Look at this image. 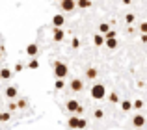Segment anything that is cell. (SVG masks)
<instances>
[{"instance_id":"8992f818","label":"cell","mask_w":147,"mask_h":130,"mask_svg":"<svg viewBox=\"0 0 147 130\" xmlns=\"http://www.w3.org/2000/svg\"><path fill=\"white\" fill-rule=\"evenodd\" d=\"M63 37H65V32L61 28H54V32H52V39L54 41H58V43H61L63 41Z\"/></svg>"},{"instance_id":"9c48e42d","label":"cell","mask_w":147,"mask_h":130,"mask_svg":"<svg viewBox=\"0 0 147 130\" xmlns=\"http://www.w3.org/2000/svg\"><path fill=\"white\" fill-rule=\"evenodd\" d=\"M60 7H61L63 11H73V9L76 7V4L73 2V0H63V2L60 4Z\"/></svg>"},{"instance_id":"4316f807","label":"cell","mask_w":147,"mask_h":130,"mask_svg":"<svg viewBox=\"0 0 147 130\" xmlns=\"http://www.w3.org/2000/svg\"><path fill=\"white\" fill-rule=\"evenodd\" d=\"M17 104V108H26V104H28V101H24V99H21L19 102H15Z\"/></svg>"},{"instance_id":"3957f363","label":"cell","mask_w":147,"mask_h":130,"mask_svg":"<svg viewBox=\"0 0 147 130\" xmlns=\"http://www.w3.org/2000/svg\"><path fill=\"white\" fill-rule=\"evenodd\" d=\"M67 125H69V128H78V130H82V128L88 127V121L84 119V117L71 115V117H69V121H67Z\"/></svg>"},{"instance_id":"8fae6325","label":"cell","mask_w":147,"mask_h":130,"mask_svg":"<svg viewBox=\"0 0 147 130\" xmlns=\"http://www.w3.org/2000/svg\"><path fill=\"white\" fill-rule=\"evenodd\" d=\"M17 95H19V89H17L15 86H7V87H6V97H7V99H15Z\"/></svg>"},{"instance_id":"7c38bea8","label":"cell","mask_w":147,"mask_h":130,"mask_svg":"<svg viewBox=\"0 0 147 130\" xmlns=\"http://www.w3.org/2000/svg\"><path fill=\"white\" fill-rule=\"evenodd\" d=\"M11 76H13V72H11V69H7V67L0 69V78H2V80H7V78H11Z\"/></svg>"},{"instance_id":"ffe728a7","label":"cell","mask_w":147,"mask_h":130,"mask_svg":"<svg viewBox=\"0 0 147 130\" xmlns=\"http://www.w3.org/2000/svg\"><path fill=\"white\" fill-rule=\"evenodd\" d=\"M104 43H106L108 48H115V47H117V39H106Z\"/></svg>"},{"instance_id":"7a4b0ae2","label":"cell","mask_w":147,"mask_h":130,"mask_svg":"<svg viewBox=\"0 0 147 130\" xmlns=\"http://www.w3.org/2000/svg\"><path fill=\"white\" fill-rule=\"evenodd\" d=\"M69 69L63 62H54V74H56V80H63L67 76Z\"/></svg>"},{"instance_id":"7402d4cb","label":"cell","mask_w":147,"mask_h":130,"mask_svg":"<svg viewBox=\"0 0 147 130\" xmlns=\"http://www.w3.org/2000/svg\"><path fill=\"white\" fill-rule=\"evenodd\" d=\"M37 67H39V62H37L36 58H32V60L28 62V69H37Z\"/></svg>"},{"instance_id":"d4e9b609","label":"cell","mask_w":147,"mask_h":130,"mask_svg":"<svg viewBox=\"0 0 147 130\" xmlns=\"http://www.w3.org/2000/svg\"><path fill=\"white\" fill-rule=\"evenodd\" d=\"M54 87H56V89H63L65 82H63V80H56V82H54Z\"/></svg>"},{"instance_id":"9a60e30c","label":"cell","mask_w":147,"mask_h":130,"mask_svg":"<svg viewBox=\"0 0 147 130\" xmlns=\"http://www.w3.org/2000/svg\"><path fill=\"white\" fill-rule=\"evenodd\" d=\"M115 37H117V32H115V30H108V32L104 34V37H102V39L106 41V39H115Z\"/></svg>"},{"instance_id":"ac0fdd59","label":"cell","mask_w":147,"mask_h":130,"mask_svg":"<svg viewBox=\"0 0 147 130\" xmlns=\"http://www.w3.org/2000/svg\"><path fill=\"white\" fill-rule=\"evenodd\" d=\"M108 99H110V102L117 104V102H119V95H117V91H112V93H110V97H108Z\"/></svg>"},{"instance_id":"44dd1931","label":"cell","mask_w":147,"mask_h":130,"mask_svg":"<svg viewBox=\"0 0 147 130\" xmlns=\"http://www.w3.org/2000/svg\"><path fill=\"white\" fill-rule=\"evenodd\" d=\"M93 43H95V47H100V45H102V43H104V39H102V36H99V34H97V36H95V37H93Z\"/></svg>"},{"instance_id":"5b68a950","label":"cell","mask_w":147,"mask_h":130,"mask_svg":"<svg viewBox=\"0 0 147 130\" xmlns=\"http://www.w3.org/2000/svg\"><path fill=\"white\" fill-rule=\"evenodd\" d=\"M69 87H71V91H75V93H78V91L84 89V82L80 78H73L71 84H69Z\"/></svg>"},{"instance_id":"e0dca14e","label":"cell","mask_w":147,"mask_h":130,"mask_svg":"<svg viewBox=\"0 0 147 130\" xmlns=\"http://www.w3.org/2000/svg\"><path fill=\"white\" fill-rule=\"evenodd\" d=\"M78 7H82V9H86V7L91 6V2H88V0H78V2H75Z\"/></svg>"},{"instance_id":"83f0119b","label":"cell","mask_w":147,"mask_h":130,"mask_svg":"<svg viewBox=\"0 0 147 130\" xmlns=\"http://www.w3.org/2000/svg\"><path fill=\"white\" fill-rule=\"evenodd\" d=\"M140 32H142V36L147 32V22H142V24H140Z\"/></svg>"},{"instance_id":"d6986e66","label":"cell","mask_w":147,"mask_h":130,"mask_svg":"<svg viewBox=\"0 0 147 130\" xmlns=\"http://www.w3.org/2000/svg\"><path fill=\"white\" fill-rule=\"evenodd\" d=\"M125 21H127V24H132V22L136 21V15H134V13H127L125 15Z\"/></svg>"},{"instance_id":"2e32d148","label":"cell","mask_w":147,"mask_h":130,"mask_svg":"<svg viewBox=\"0 0 147 130\" xmlns=\"http://www.w3.org/2000/svg\"><path fill=\"white\" fill-rule=\"evenodd\" d=\"M121 110L123 112H130V110H132V102L130 101H123L121 102Z\"/></svg>"},{"instance_id":"1f68e13d","label":"cell","mask_w":147,"mask_h":130,"mask_svg":"<svg viewBox=\"0 0 147 130\" xmlns=\"http://www.w3.org/2000/svg\"><path fill=\"white\" fill-rule=\"evenodd\" d=\"M0 60H2V50H0Z\"/></svg>"},{"instance_id":"52a82bcc","label":"cell","mask_w":147,"mask_h":130,"mask_svg":"<svg viewBox=\"0 0 147 130\" xmlns=\"http://www.w3.org/2000/svg\"><path fill=\"white\" fill-rule=\"evenodd\" d=\"M132 125H134L136 128H142V127L145 125V117L142 115V113H138V115H134V117H132Z\"/></svg>"},{"instance_id":"f1b7e54d","label":"cell","mask_w":147,"mask_h":130,"mask_svg":"<svg viewBox=\"0 0 147 130\" xmlns=\"http://www.w3.org/2000/svg\"><path fill=\"white\" fill-rule=\"evenodd\" d=\"M7 108H9L11 112H15V110H17V104H15V102H9V104H7Z\"/></svg>"},{"instance_id":"484cf974","label":"cell","mask_w":147,"mask_h":130,"mask_svg":"<svg viewBox=\"0 0 147 130\" xmlns=\"http://www.w3.org/2000/svg\"><path fill=\"white\" fill-rule=\"evenodd\" d=\"M71 47H73V48H78V47H80V39H78V37H73Z\"/></svg>"},{"instance_id":"4fadbf2b","label":"cell","mask_w":147,"mask_h":130,"mask_svg":"<svg viewBox=\"0 0 147 130\" xmlns=\"http://www.w3.org/2000/svg\"><path fill=\"white\" fill-rule=\"evenodd\" d=\"M86 76H88V78H90V80L97 78V76H99L97 69H95V67H88V69H86Z\"/></svg>"},{"instance_id":"6da1fadb","label":"cell","mask_w":147,"mask_h":130,"mask_svg":"<svg viewBox=\"0 0 147 130\" xmlns=\"http://www.w3.org/2000/svg\"><path fill=\"white\" fill-rule=\"evenodd\" d=\"M91 99H95V101H102L104 97H106V87H104V84H95L93 87H91Z\"/></svg>"},{"instance_id":"ba28073f","label":"cell","mask_w":147,"mask_h":130,"mask_svg":"<svg viewBox=\"0 0 147 130\" xmlns=\"http://www.w3.org/2000/svg\"><path fill=\"white\" fill-rule=\"evenodd\" d=\"M63 22H65V17L63 15H54L52 17V24H54V28H61V26H63Z\"/></svg>"},{"instance_id":"f546056e","label":"cell","mask_w":147,"mask_h":130,"mask_svg":"<svg viewBox=\"0 0 147 130\" xmlns=\"http://www.w3.org/2000/svg\"><path fill=\"white\" fill-rule=\"evenodd\" d=\"M2 121H9V113L7 112H2Z\"/></svg>"},{"instance_id":"603a6c76","label":"cell","mask_w":147,"mask_h":130,"mask_svg":"<svg viewBox=\"0 0 147 130\" xmlns=\"http://www.w3.org/2000/svg\"><path fill=\"white\" fill-rule=\"evenodd\" d=\"M132 108L134 110H142V108H144V101H140V99H138V101H134L132 102Z\"/></svg>"},{"instance_id":"4dcf8cb0","label":"cell","mask_w":147,"mask_h":130,"mask_svg":"<svg viewBox=\"0 0 147 130\" xmlns=\"http://www.w3.org/2000/svg\"><path fill=\"white\" fill-rule=\"evenodd\" d=\"M0 123H2V112H0Z\"/></svg>"},{"instance_id":"277c9868","label":"cell","mask_w":147,"mask_h":130,"mask_svg":"<svg viewBox=\"0 0 147 130\" xmlns=\"http://www.w3.org/2000/svg\"><path fill=\"white\" fill-rule=\"evenodd\" d=\"M65 108H67L69 112H73V113L76 112L78 115L84 112V106H80V102H78V101H73V99H71V101H67V102H65Z\"/></svg>"},{"instance_id":"5bb4252c","label":"cell","mask_w":147,"mask_h":130,"mask_svg":"<svg viewBox=\"0 0 147 130\" xmlns=\"http://www.w3.org/2000/svg\"><path fill=\"white\" fill-rule=\"evenodd\" d=\"M108 30H110V24H108V22H100V24H99V36L106 34Z\"/></svg>"},{"instance_id":"cb8c5ba5","label":"cell","mask_w":147,"mask_h":130,"mask_svg":"<svg viewBox=\"0 0 147 130\" xmlns=\"http://www.w3.org/2000/svg\"><path fill=\"white\" fill-rule=\"evenodd\" d=\"M93 115H95V119H102V117H104V112H102V108H97V110H95V113H93Z\"/></svg>"},{"instance_id":"30bf717a","label":"cell","mask_w":147,"mask_h":130,"mask_svg":"<svg viewBox=\"0 0 147 130\" xmlns=\"http://www.w3.org/2000/svg\"><path fill=\"white\" fill-rule=\"evenodd\" d=\"M37 52H39V48H37V45H36V43H30L28 47H26V54L32 56V58H36Z\"/></svg>"}]
</instances>
